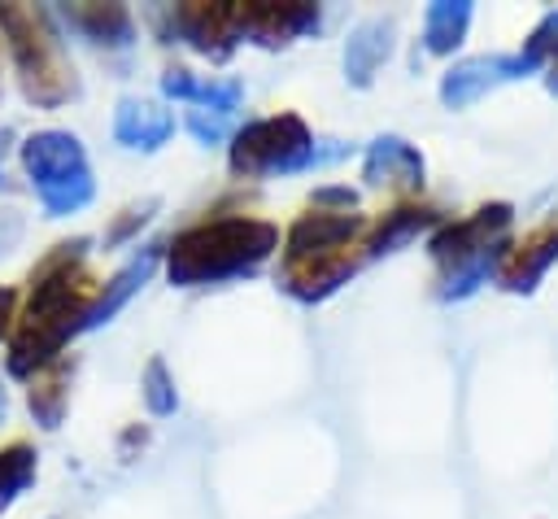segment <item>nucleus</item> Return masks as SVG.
<instances>
[{
    "label": "nucleus",
    "mask_w": 558,
    "mask_h": 519,
    "mask_svg": "<svg viewBox=\"0 0 558 519\" xmlns=\"http://www.w3.org/2000/svg\"><path fill=\"white\" fill-rule=\"evenodd\" d=\"M87 240L57 244V253L35 270L26 310L9 336V375H35L57 362L61 345L78 336V323L96 297V283L83 270Z\"/></svg>",
    "instance_id": "obj_1"
},
{
    "label": "nucleus",
    "mask_w": 558,
    "mask_h": 519,
    "mask_svg": "<svg viewBox=\"0 0 558 519\" xmlns=\"http://www.w3.org/2000/svg\"><path fill=\"white\" fill-rule=\"evenodd\" d=\"M366 218L349 214V209H318L310 205V214H301L288 236H283V266H279V288L288 297H296L301 305H318L331 292H340L362 257V236H366Z\"/></svg>",
    "instance_id": "obj_2"
},
{
    "label": "nucleus",
    "mask_w": 558,
    "mask_h": 519,
    "mask_svg": "<svg viewBox=\"0 0 558 519\" xmlns=\"http://www.w3.org/2000/svg\"><path fill=\"white\" fill-rule=\"evenodd\" d=\"M275 249H279V227L270 218H253V214L205 218L166 244V275L174 288H205L262 270Z\"/></svg>",
    "instance_id": "obj_3"
},
{
    "label": "nucleus",
    "mask_w": 558,
    "mask_h": 519,
    "mask_svg": "<svg viewBox=\"0 0 558 519\" xmlns=\"http://www.w3.org/2000/svg\"><path fill=\"white\" fill-rule=\"evenodd\" d=\"M510 222H514V209L493 201L458 222H445L427 240V253L436 262V297L440 301H466L488 275L501 270V262L510 253Z\"/></svg>",
    "instance_id": "obj_4"
},
{
    "label": "nucleus",
    "mask_w": 558,
    "mask_h": 519,
    "mask_svg": "<svg viewBox=\"0 0 558 519\" xmlns=\"http://www.w3.org/2000/svg\"><path fill=\"white\" fill-rule=\"evenodd\" d=\"M17 157H22V170H26L48 218H70L92 205L96 174H92L87 148L74 131H61V126L31 131L17 148Z\"/></svg>",
    "instance_id": "obj_5"
},
{
    "label": "nucleus",
    "mask_w": 558,
    "mask_h": 519,
    "mask_svg": "<svg viewBox=\"0 0 558 519\" xmlns=\"http://www.w3.org/2000/svg\"><path fill=\"white\" fill-rule=\"evenodd\" d=\"M340 153L344 148H318L301 113H270V118L244 122L231 135L227 166L235 179H275V174H296V170L336 161Z\"/></svg>",
    "instance_id": "obj_6"
},
{
    "label": "nucleus",
    "mask_w": 558,
    "mask_h": 519,
    "mask_svg": "<svg viewBox=\"0 0 558 519\" xmlns=\"http://www.w3.org/2000/svg\"><path fill=\"white\" fill-rule=\"evenodd\" d=\"M0 31L9 39V52H13V65H17L26 100L52 109V105L74 96V70H70V61L61 52L57 31L44 22V13L17 9V4H0Z\"/></svg>",
    "instance_id": "obj_7"
},
{
    "label": "nucleus",
    "mask_w": 558,
    "mask_h": 519,
    "mask_svg": "<svg viewBox=\"0 0 558 519\" xmlns=\"http://www.w3.org/2000/svg\"><path fill=\"white\" fill-rule=\"evenodd\" d=\"M536 65L523 57V52H484V57H466V61H453L445 74H440V105L445 109H466L475 105L480 96H488L493 87L510 83V79H523L532 74Z\"/></svg>",
    "instance_id": "obj_8"
},
{
    "label": "nucleus",
    "mask_w": 558,
    "mask_h": 519,
    "mask_svg": "<svg viewBox=\"0 0 558 519\" xmlns=\"http://www.w3.org/2000/svg\"><path fill=\"white\" fill-rule=\"evenodd\" d=\"M170 35H179L187 48H196L209 61H227L240 44V4H174L170 9Z\"/></svg>",
    "instance_id": "obj_9"
},
{
    "label": "nucleus",
    "mask_w": 558,
    "mask_h": 519,
    "mask_svg": "<svg viewBox=\"0 0 558 519\" xmlns=\"http://www.w3.org/2000/svg\"><path fill=\"white\" fill-rule=\"evenodd\" d=\"M323 22L318 4H275V0H248L240 4V44H257V48H283L292 39L314 35Z\"/></svg>",
    "instance_id": "obj_10"
},
{
    "label": "nucleus",
    "mask_w": 558,
    "mask_h": 519,
    "mask_svg": "<svg viewBox=\"0 0 558 519\" xmlns=\"http://www.w3.org/2000/svg\"><path fill=\"white\" fill-rule=\"evenodd\" d=\"M423 153L401 135H375L362 153V183L384 192H418L423 188Z\"/></svg>",
    "instance_id": "obj_11"
},
{
    "label": "nucleus",
    "mask_w": 558,
    "mask_h": 519,
    "mask_svg": "<svg viewBox=\"0 0 558 519\" xmlns=\"http://www.w3.org/2000/svg\"><path fill=\"white\" fill-rule=\"evenodd\" d=\"M161 262H166V244H161V240L144 244V249H140V253H135V257H131L105 288H96V297H92V305H87V314H83V323H78V336L105 327V323H109V318H113V314H118V310H122V305L153 279V270H157Z\"/></svg>",
    "instance_id": "obj_12"
},
{
    "label": "nucleus",
    "mask_w": 558,
    "mask_h": 519,
    "mask_svg": "<svg viewBox=\"0 0 558 519\" xmlns=\"http://www.w3.org/2000/svg\"><path fill=\"white\" fill-rule=\"evenodd\" d=\"M174 135V113L161 100L144 96H122L113 109V140L135 153H157Z\"/></svg>",
    "instance_id": "obj_13"
},
{
    "label": "nucleus",
    "mask_w": 558,
    "mask_h": 519,
    "mask_svg": "<svg viewBox=\"0 0 558 519\" xmlns=\"http://www.w3.org/2000/svg\"><path fill=\"white\" fill-rule=\"evenodd\" d=\"M397 48V22L392 17H366L349 31L344 39V79L353 87H371L375 74L384 70V61Z\"/></svg>",
    "instance_id": "obj_14"
},
{
    "label": "nucleus",
    "mask_w": 558,
    "mask_h": 519,
    "mask_svg": "<svg viewBox=\"0 0 558 519\" xmlns=\"http://www.w3.org/2000/svg\"><path fill=\"white\" fill-rule=\"evenodd\" d=\"M554 262H558V222H545L523 244H510V253H506V262L497 270V283L506 292H532Z\"/></svg>",
    "instance_id": "obj_15"
},
{
    "label": "nucleus",
    "mask_w": 558,
    "mask_h": 519,
    "mask_svg": "<svg viewBox=\"0 0 558 519\" xmlns=\"http://www.w3.org/2000/svg\"><path fill=\"white\" fill-rule=\"evenodd\" d=\"M436 222H440V214L427 209V205H397V209H388L379 222L366 227V236H362V257L371 262V257L397 253V249H405L410 240H418L423 231H432Z\"/></svg>",
    "instance_id": "obj_16"
},
{
    "label": "nucleus",
    "mask_w": 558,
    "mask_h": 519,
    "mask_svg": "<svg viewBox=\"0 0 558 519\" xmlns=\"http://www.w3.org/2000/svg\"><path fill=\"white\" fill-rule=\"evenodd\" d=\"M65 22L83 39L105 44V48H131L135 44V17L126 4H70Z\"/></svg>",
    "instance_id": "obj_17"
},
{
    "label": "nucleus",
    "mask_w": 558,
    "mask_h": 519,
    "mask_svg": "<svg viewBox=\"0 0 558 519\" xmlns=\"http://www.w3.org/2000/svg\"><path fill=\"white\" fill-rule=\"evenodd\" d=\"M471 17H475V9L466 0H436V4H427V13H423V52L427 57H449L466 39Z\"/></svg>",
    "instance_id": "obj_18"
},
{
    "label": "nucleus",
    "mask_w": 558,
    "mask_h": 519,
    "mask_svg": "<svg viewBox=\"0 0 558 519\" xmlns=\"http://www.w3.org/2000/svg\"><path fill=\"white\" fill-rule=\"evenodd\" d=\"M35 480V449L26 440H13L0 449V515L31 488Z\"/></svg>",
    "instance_id": "obj_19"
},
{
    "label": "nucleus",
    "mask_w": 558,
    "mask_h": 519,
    "mask_svg": "<svg viewBox=\"0 0 558 519\" xmlns=\"http://www.w3.org/2000/svg\"><path fill=\"white\" fill-rule=\"evenodd\" d=\"M140 397H144L148 414H157V419L179 410V388H174V375H170L166 358H148V366L140 375Z\"/></svg>",
    "instance_id": "obj_20"
},
{
    "label": "nucleus",
    "mask_w": 558,
    "mask_h": 519,
    "mask_svg": "<svg viewBox=\"0 0 558 519\" xmlns=\"http://www.w3.org/2000/svg\"><path fill=\"white\" fill-rule=\"evenodd\" d=\"M61 410H65V375L52 362L48 375L35 379V388H31V414L39 419V427H57L61 423Z\"/></svg>",
    "instance_id": "obj_21"
},
{
    "label": "nucleus",
    "mask_w": 558,
    "mask_h": 519,
    "mask_svg": "<svg viewBox=\"0 0 558 519\" xmlns=\"http://www.w3.org/2000/svg\"><path fill=\"white\" fill-rule=\"evenodd\" d=\"M523 57H527L536 70L549 65V61H558V9L536 22V31H532L527 44H523Z\"/></svg>",
    "instance_id": "obj_22"
},
{
    "label": "nucleus",
    "mask_w": 558,
    "mask_h": 519,
    "mask_svg": "<svg viewBox=\"0 0 558 519\" xmlns=\"http://www.w3.org/2000/svg\"><path fill=\"white\" fill-rule=\"evenodd\" d=\"M187 131L201 144H222L227 135H235L231 113H218V109H187Z\"/></svg>",
    "instance_id": "obj_23"
},
{
    "label": "nucleus",
    "mask_w": 558,
    "mask_h": 519,
    "mask_svg": "<svg viewBox=\"0 0 558 519\" xmlns=\"http://www.w3.org/2000/svg\"><path fill=\"white\" fill-rule=\"evenodd\" d=\"M153 209H157V201H153V196H148V201H140V205H131V209H122V214H118V222L109 227L105 244H122V240H131V236L153 218Z\"/></svg>",
    "instance_id": "obj_24"
},
{
    "label": "nucleus",
    "mask_w": 558,
    "mask_h": 519,
    "mask_svg": "<svg viewBox=\"0 0 558 519\" xmlns=\"http://www.w3.org/2000/svg\"><path fill=\"white\" fill-rule=\"evenodd\" d=\"M196 87H201V79H196L187 65H170V70L161 74V96H166V100H183V105H192Z\"/></svg>",
    "instance_id": "obj_25"
},
{
    "label": "nucleus",
    "mask_w": 558,
    "mask_h": 519,
    "mask_svg": "<svg viewBox=\"0 0 558 519\" xmlns=\"http://www.w3.org/2000/svg\"><path fill=\"white\" fill-rule=\"evenodd\" d=\"M13 318H17V292L0 283V336L13 327Z\"/></svg>",
    "instance_id": "obj_26"
},
{
    "label": "nucleus",
    "mask_w": 558,
    "mask_h": 519,
    "mask_svg": "<svg viewBox=\"0 0 558 519\" xmlns=\"http://www.w3.org/2000/svg\"><path fill=\"white\" fill-rule=\"evenodd\" d=\"M4 410H9V397H4V384H0V419H4Z\"/></svg>",
    "instance_id": "obj_27"
},
{
    "label": "nucleus",
    "mask_w": 558,
    "mask_h": 519,
    "mask_svg": "<svg viewBox=\"0 0 558 519\" xmlns=\"http://www.w3.org/2000/svg\"><path fill=\"white\" fill-rule=\"evenodd\" d=\"M549 92H558V74H549Z\"/></svg>",
    "instance_id": "obj_28"
}]
</instances>
